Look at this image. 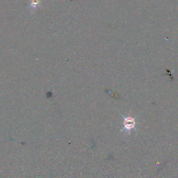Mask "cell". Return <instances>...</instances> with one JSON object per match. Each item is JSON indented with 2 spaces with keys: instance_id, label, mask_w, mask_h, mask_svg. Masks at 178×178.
Returning <instances> with one entry per match:
<instances>
[{
  "instance_id": "6da1fadb",
  "label": "cell",
  "mask_w": 178,
  "mask_h": 178,
  "mask_svg": "<svg viewBox=\"0 0 178 178\" xmlns=\"http://www.w3.org/2000/svg\"><path fill=\"white\" fill-rule=\"evenodd\" d=\"M124 126L127 130L132 129L135 127V120L132 118H126L124 120Z\"/></svg>"
},
{
  "instance_id": "7a4b0ae2",
  "label": "cell",
  "mask_w": 178,
  "mask_h": 178,
  "mask_svg": "<svg viewBox=\"0 0 178 178\" xmlns=\"http://www.w3.org/2000/svg\"><path fill=\"white\" fill-rule=\"evenodd\" d=\"M31 6L32 8H35L38 6V5H40V2H41V0H31Z\"/></svg>"
}]
</instances>
